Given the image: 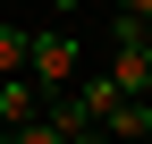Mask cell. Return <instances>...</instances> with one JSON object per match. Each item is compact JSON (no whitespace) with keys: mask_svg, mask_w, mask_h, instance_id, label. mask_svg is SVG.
<instances>
[{"mask_svg":"<svg viewBox=\"0 0 152 144\" xmlns=\"http://www.w3.org/2000/svg\"><path fill=\"white\" fill-rule=\"evenodd\" d=\"M26 43H34L26 26H0V76H26Z\"/></svg>","mask_w":152,"mask_h":144,"instance_id":"5","label":"cell"},{"mask_svg":"<svg viewBox=\"0 0 152 144\" xmlns=\"http://www.w3.org/2000/svg\"><path fill=\"white\" fill-rule=\"evenodd\" d=\"M93 127H102L110 144H118V136L144 144V136H152V93H118V102H110V119H93Z\"/></svg>","mask_w":152,"mask_h":144,"instance_id":"2","label":"cell"},{"mask_svg":"<svg viewBox=\"0 0 152 144\" xmlns=\"http://www.w3.org/2000/svg\"><path fill=\"white\" fill-rule=\"evenodd\" d=\"M26 119H42V85L34 76H0V136L26 127Z\"/></svg>","mask_w":152,"mask_h":144,"instance_id":"3","label":"cell"},{"mask_svg":"<svg viewBox=\"0 0 152 144\" xmlns=\"http://www.w3.org/2000/svg\"><path fill=\"white\" fill-rule=\"evenodd\" d=\"M144 144H152V136H144Z\"/></svg>","mask_w":152,"mask_h":144,"instance_id":"11","label":"cell"},{"mask_svg":"<svg viewBox=\"0 0 152 144\" xmlns=\"http://www.w3.org/2000/svg\"><path fill=\"white\" fill-rule=\"evenodd\" d=\"M76 68H85V43H76V26H42L26 43V76L42 85V93H68L76 85Z\"/></svg>","mask_w":152,"mask_h":144,"instance_id":"1","label":"cell"},{"mask_svg":"<svg viewBox=\"0 0 152 144\" xmlns=\"http://www.w3.org/2000/svg\"><path fill=\"white\" fill-rule=\"evenodd\" d=\"M9 144H68V136L51 127V119H26V127H9Z\"/></svg>","mask_w":152,"mask_h":144,"instance_id":"6","label":"cell"},{"mask_svg":"<svg viewBox=\"0 0 152 144\" xmlns=\"http://www.w3.org/2000/svg\"><path fill=\"white\" fill-rule=\"evenodd\" d=\"M51 9H76V0H51Z\"/></svg>","mask_w":152,"mask_h":144,"instance_id":"9","label":"cell"},{"mask_svg":"<svg viewBox=\"0 0 152 144\" xmlns=\"http://www.w3.org/2000/svg\"><path fill=\"white\" fill-rule=\"evenodd\" d=\"M0 144H9V136H0Z\"/></svg>","mask_w":152,"mask_h":144,"instance_id":"10","label":"cell"},{"mask_svg":"<svg viewBox=\"0 0 152 144\" xmlns=\"http://www.w3.org/2000/svg\"><path fill=\"white\" fill-rule=\"evenodd\" d=\"M68 144H110V136H102V127H76V136H68Z\"/></svg>","mask_w":152,"mask_h":144,"instance_id":"8","label":"cell"},{"mask_svg":"<svg viewBox=\"0 0 152 144\" xmlns=\"http://www.w3.org/2000/svg\"><path fill=\"white\" fill-rule=\"evenodd\" d=\"M76 102H85V119H110V102H118V85L110 76H85V85H68Z\"/></svg>","mask_w":152,"mask_h":144,"instance_id":"4","label":"cell"},{"mask_svg":"<svg viewBox=\"0 0 152 144\" xmlns=\"http://www.w3.org/2000/svg\"><path fill=\"white\" fill-rule=\"evenodd\" d=\"M118 17H135V26H152V0H118Z\"/></svg>","mask_w":152,"mask_h":144,"instance_id":"7","label":"cell"}]
</instances>
